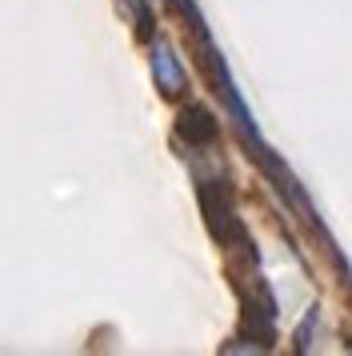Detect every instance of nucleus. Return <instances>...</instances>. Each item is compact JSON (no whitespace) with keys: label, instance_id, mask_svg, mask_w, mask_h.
I'll use <instances>...</instances> for the list:
<instances>
[{"label":"nucleus","instance_id":"obj_1","mask_svg":"<svg viewBox=\"0 0 352 356\" xmlns=\"http://www.w3.org/2000/svg\"><path fill=\"white\" fill-rule=\"evenodd\" d=\"M180 132H184V136H192V140H200V136H212V120H208L205 113H184L180 116Z\"/></svg>","mask_w":352,"mask_h":356}]
</instances>
